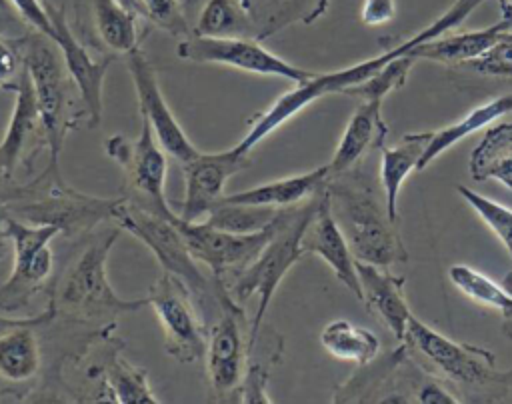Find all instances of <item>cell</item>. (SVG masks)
Segmentation results:
<instances>
[{
  "label": "cell",
  "instance_id": "1",
  "mask_svg": "<svg viewBox=\"0 0 512 404\" xmlns=\"http://www.w3.org/2000/svg\"><path fill=\"white\" fill-rule=\"evenodd\" d=\"M66 318L52 302L28 318L0 316V400H26L28 392H66L64 364L52 358L50 342Z\"/></svg>",
  "mask_w": 512,
  "mask_h": 404
},
{
  "label": "cell",
  "instance_id": "2",
  "mask_svg": "<svg viewBox=\"0 0 512 404\" xmlns=\"http://www.w3.org/2000/svg\"><path fill=\"white\" fill-rule=\"evenodd\" d=\"M332 214L342 228L356 260L388 268L408 260L406 246L390 220L386 198L374 186V178L358 166L326 180Z\"/></svg>",
  "mask_w": 512,
  "mask_h": 404
},
{
  "label": "cell",
  "instance_id": "3",
  "mask_svg": "<svg viewBox=\"0 0 512 404\" xmlns=\"http://www.w3.org/2000/svg\"><path fill=\"white\" fill-rule=\"evenodd\" d=\"M402 342L414 366L442 380L454 392L464 390L470 394L468 400H500L512 390V370H500L494 352L456 342L416 316H410Z\"/></svg>",
  "mask_w": 512,
  "mask_h": 404
},
{
  "label": "cell",
  "instance_id": "4",
  "mask_svg": "<svg viewBox=\"0 0 512 404\" xmlns=\"http://www.w3.org/2000/svg\"><path fill=\"white\" fill-rule=\"evenodd\" d=\"M122 232L120 226L98 232L74 258L62 278L50 284L48 302H52L60 316L82 324H102L148 306V298H120L108 280V256Z\"/></svg>",
  "mask_w": 512,
  "mask_h": 404
},
{
  "label": "cell",
  "instance_id": "5",
  "mask_svg": "<svg viewBox=\"0 0 512 404\" xmlns=\"http://www.w3.org/2000/svg\"><path fill=\"white\" fill-rule=\"evenodd\" d=\"M24 66L34 86L42 124L48 142V168L60 170V154L66 136L88 124V114L80 92L70 78L58 46L40 32L28 30L24 36Z\"/></svg>",
  "mask_w": 512,
  "mask_h": 404
},
{
  "label": "cell",
  "instance_id": "6",
  "mask_svg": "<svg viewBox=\"0 0 512 404\" xmlns=\"http://www.w3.org/2000/svg\"><path fill=\"white\" fill-rule=\"evenodd\" d=\"M322 190L298 206L284 208L280 212L278 226L262 252L254 258L250 266H246L226 284L232 298L240 304L252 296L258 298L256 314L250 320V352L258 340L264 316L280 282L290 272V268L304 256L302 234L320 202Z\"/></svg>",
  "mask_w": 512,
  "mask_h": 404
},
{
  "label": "cell",
  "instance_id": "7",
  "mask_svg": "<svg viewBox=\"0 0 512 404\" xmlns=\"http://www.w3.org/2000/svg\"><path fill=\"white\" fill-rule=\"evenodd\" d=\"M122 196L102 198L80 192L68 186L60 170L44 168L32 180V194L16 204H10L8 214L30 222L54 226L60 234L74 238L86 234L104 222H114Z\"/></svg>",
  "mask_w": 512,
  "mask_h": 404
},
{
  "label": "cell",
  "instance_id": "8",
  "mask_svg": "<svg viewBox=\"0 0 512 404\" xmlns=\"http://www.w3.org/2000/svg\"><path fill=\"white\" fill-rule=\"evenodd\" d=\"M176 216L166 218V216L142 210L130 204L122 196L118 210L114 214V222L124 232L140 240L154 254V258L162 266V272H168L178 280H182L198 304L208 306L212 302L218 308L216 282L214 278H208L200 270L198 260L188 250L186 240L174 222Z\"/></svg>",
  "mask_w": 512,
  "mask_h": 404
},
{
  "label": "cell",
  "instance_id": "9",
  "mask_svg": "<svg viewBox=\"0 0 512 404\" xmlns=\"http://www.w3.org/2000/svg\"><path fill=\"white\" fill-rule=\"evenodd\" d=\"M400 54H406V48L402 44H398L396 48L376 58H370L340 70H332V72H322V74L314 72L308 80L296 82L290 90L280 94L264 112L254 116L252 124L248 126L246 134L238 140L234 150L240 154H250L252 148H256L262 140H266L274 130L284 126L290 118L300 114L306 106H310L312 102L328 94H336V92L344 94V90L364 82L366 78L376 74L388 60Z\"/></svg>",
  "mask_w": 512,
  "mask_h": 404
},
{
  "label": "cell",
  "instance_id": "10",
  "mask_svg": "<svg viewBox=\"0 0 512 404\" xmlns=\"http://www.w3.org/2000/svg\"><path fill=\"white\" fill-rule=\"evenodd\" d=\"M4 234L14 250V264L8 280L0 286V310L16 314L48 290L54 272V252L50 242L60 234L54 226L30 224L6 212Z\"/></svg>",
  "mask_w": 512,
  "mask_h": 404
},
{
  "label": "cell",
  "instance_id": "11",
  "mask_svg": "<svg viewBox=\"0 0 512 404\" xmlns=\"http://www.w3.org/2000/svg\"><path fill=\"white\" fill-rule=\"evenodd\" d=\"M104 152L122 168V196L130 204L166 218L176 216L166 198L168 154L154 138L148 122L142 120L140 134L136 138H128L124 134L108 136Z\"/></svg>",
  "mask_w": 512,
  "mask_h": 404
},
{
  "label": "cell",
  "instance_id": "12",
  "mask_svg": "<svg viewBox=\"0 0 512 404\" xmlns=\"http://www.w3.org/2000/svg\"><path fill=\"white\" fill-rule=\"evenodd\" d=\"M218 318L208 328L206 340V378L210 390L216 394L212 400H226L244 376L250 358V322L240 302H236L222 280H216Z\"/></svg>",
  "mask_w": 512,
  "mask_h": 404
},
{
  "label": "cell",
  "instance_id": "13",
  "mask_svg": "<svg viewBox=\"0 0 512 404\" xmlns=\"http://www.w3.org/2000/svg\"><path fill=\"white\" fill-rule=\"evenodd\" d=\"M176 56L196 64H218L258 76H274L292 84L308 80L314 72L300 68L270 52L256 36H198L178 40Z\"/></svg>",
  "mask_w": 512,
  "mask_h": 404
},
{
  "label": "cell",
  "instance_id": "14",
  "mask_svg": "<svg viewBox=\"0 0 512 404\" xmlns=\"http://www.w3.org/2000/svg\"><path fill=\"white\" fill-rule=\"evenodd\" d=\"M148 306H152L162 332L164 350L180 364H194L204 358L208 328L196 312V298L188 286L176 276L162 272L148 290Z\"/></svg>",
  "mask_w": 512,
  "mask_h": 404
},
{
  "label": "cell",
  "instance_id": "15",
  "mask_svg": "<svg viewBox=\"0 0 512 404\" xmlns=\"http://www.w3.org/2000/svg\"><path fill=\"white\" fill-rule=\"evenodd\" d=\"M278 220H280V214L270 226H266L260 232L236 234V232L218 230L206 224L204 220L188 222V220H182L180 216L174 218L192 256L210 268L212 278L222 280L224 284H228L236 274H240L246 266L254 262V258L262 252L266 242L272 238L278 226Z\"/></svg>",
  "mask_w": 512,
  "mask_h": 404
},
{
  "label": "cell",
  "instance_id": "16",
  "mask_svg": "<svg viewBox=\"0 0 512 404\" xmlns=\"http://www.w3.org/2000/svg\"><path fill=\"white\" fill-rule=\"evenodd\" d=\"M126 66L138 98L140 116L144 122H148L158 144L164 148L168 156L176 158L180 164L194 158L200 150L192 144V140L186 136L184 128L172 114L162 94L158 74L152 62L140 48H136L130 54H126Z\"/></svg>",
  "mask_w": 512,
  "mask_h": 404
},
{
  "label": "cell",
  "instance_id": "17",
  "mask_svg": "<svg viewBox=\"0 0 512 404\" xmlns=\"http://www.w3.org/2000/svg\"><path fill=\"white\" fill-rule=\"evenodd\" d=\"M44 4L52 22V42L58 46L64 66L80 92V98L88 114V126H98L104 108V78L110 64L118 56L106 54L104 58H94L88 46L82 44L72 32L66 18V10L48 0H44Z\"/></svg>",
  "mask_w": 512,
  "mask_h": 404
},
{
  "label": "cell",
  "instance_id": "18",
  "mask_svg": "<svg viewBox=\"0 0 512 404\" xmlns=\"http://www.w3.org/2000/svg\"><path fill=\"white\" fill-rule=\"evenodd\" d=\"M250 154H240L234 148L222 152H198L182 162L184 200L178 216L188 222L206 216L224 196V188L232 176L250 168Z\"/></svg>",
  "mask_w": 512,
  "mask_h": 404
},
{
  "label": "cell",
  "instance_id": "19",
  "mask_svg": "<svg viewBox=\"0 0 512 404\" xmlns=\"http://www.w3.org/2000/svg\"><path fill=\"white\" fill-rule=\"evenodd\" d=\"M8 90L14 92V108L0 140V168L14 178L20 166L32 164L40 148H48V142L26 66Z\"/></svg>",
  "mask_w": 512,
  "mask_h": 404
},
{
  "label": "cell",
  "instance_id": "20",
  "mask_svg": "<svg viewBox=\"0 0 512 404\" xmlns=\"http://www.w3.org/2000/svg\"><path fill=\"white\" fill-rule=\"evenodd\" d=\"M302 250L304 254H316L320 256L336 274V278L358 298L362 300V286L356 272V258L350 250V244L338 226L330 196L326 192V186L320 194V202L302 234Z\"/></svg>",
  "mask_w": 512,
  "mask_h": 404
},
{
  "label": "cell",
  "instance_id": "21",
  "mask_svg": "<svg viewBox=\"0 0 512 404\" xmlns=\"http://www.w3.org/2000/svg\"><path fill=\"white\" fill-rule=\"evenodd\" d=\"M388 126L382 118V100H360L350 116L328 166V178L356 168L366 154L382 150Z\"/></svg>",
  "mask_w": 512,
  "mask_h": 404
},
{
  "label": "cell",
  "instance_id": "22",
  "mask_svg": "<svg viewBox=\"0 0 512 404\" xmlns=\"http://www.w3.org/2000/svg\"><path fill=\"white\" fill-rule=\"evenodd\" d=\"M356 272L362 286V302L380 316L398 342L404 340L412 316L404 296V278L390 274L386 268L356 260Z\"/></svg>",
  "mask_w": 512,
  "mask_h": 404
},
{
  "label": "cell",
  "instance_id": "23",
  "mask_svg": "<svg viewBox=\"0 0 512 404\" xmlns=\"http://www.w3.org/2000/svg\"><path fill=\"white\" fill-rule=\"evenodd\" d=\"M118 348H122V342L110 348L106 360L88 370L90 378L100 380V390L104 392L100 400L118 404H160L162 400L154 394L148 372L128 362Z\"/></svg>",
  "mask_w": 512,
  "mask_h": 404
},
{
  "label": "cell",
  "instance_id": "24",
  "mask_svg": "<svg viewBox=\"0 0 512 404\" xmlns=\"http://www.w3.org/2000/svg\"><path fill=\"white\" fill-rule=\"evenodd\" d=\"M506 32H512V20L502 16L500 22L482 30H468L448 36L442 34L438 38L418 42L408 50V54L416 60L422 58L442 64H464L490 50Z\"/></svg>",
  "mask_w": 512,
  "mask_h": 404
},
{
  "label": "cell",
  "instance_id": "25",
  "mask_svg": "<svg viewBox=\"0 0 512 404\" xmlns=\"http://www.w3.org/2000/svg\"><path fill=\"white\" fill-rule=\"evenodd\" d=\"M328 180V166H318L314 170L292 174L286 178L262 182L258 186L224 194L220 202H240V204H256V206H270V208H292L314 194H318Z\"/></svg>",
  "mask_w": 512,
  "mask_h": 404
},
{
  "label": "cell",
  "instance_id": "26",
  "mask_svg": "<svg viewBox=\"0 0 512 404\" xmlns=\"http://www.w3.org/2000/svg\"><path fill=\"white\" fill-rule=\"evenodd\" d=\"M432 138L430 132H410L404 134L402 140L386 148L382 146V160H380V184L386 198V210L392 222H398V196L404 180L412 170H418L422 154Z\"/></svg>",
  "mask_w": 512,
  "mask_h": 404
},
{
  "label": "cell",
  "instance_id": "27",
  "mask_svg": "<svg viewBox=\"0 0 512 404\" xmlns=\"http://www.w3.org/2000/svg\"><path fill=\"white\" fill-rule=\"evenodd\" d=\"M470 176L476 182L496 180L512 190V122H498L484 130L470 154Z\"/></svg>",
  "mask_w": 512,
  "mask_h": 404
},
{
  "label": "cell",
  "instance_id": "28",
  "mask_svg": "<svg viewBox=\"0 0 512 404\" xmlns=\"http://www.w3.org/2000/svg\"><path fill=\"white\" fill-rule=\"evenodd\" d=\"M92 20L96 38L114 56H126L140 48L138 14L118 0H92Z\"/></svg>",
  "mask_w": 512,
  "mask_h": 404
},
{
  "label": "cell",
  "instance_id": "29",
  "mask_svg": "<svg viewBox=\"0 0 512 404\" xmlns=\"http://www.w3.org/2000/svg\"><path fill=\"white\" fill-rule=\"evenodd\" d=\"M510 112H512V92L488 100L486 104L470 110L458 122H452V124H448L440 130H432V138H430V142H428V146L422 154L418 170H424L432 160H436L444 150L452 148L462 138L470 136L472 132H476L480 128H486L496 118H500L504 114H510Z\"/></svg>",
  "mask_w": 512,
  "mask_h": 404
},
{
  "label": "cell",
  "instance_id": "30",
  "mask_svg": "<svg viewBox=\"0 0 512 404\" xmlns=\"http://www.w3.org/2000/svg\"><path fill=\"white\" fill-rule=\"evenodd\" d=\"M322 348L346 362H354L356 366L370 364L380 354V338L366 328H360L344 318L328 322L320 332Z\"/></svg>",
  "mask_w": 512,
  "mask_h": 404
},
{
  "label": "cell",
  "instance_id": "31",
  "mask_svg": "<svg viewBox=\"0 0 512 404\" xmlns=\"http://www.w3.org/2000/svg\"><path fill=\"white\" fill-rule=\"evenodd\" d=\"M406 358V346L400 342V346L380 362L374 358L370 364L358 366V372L334 390L332 402H372L374 392L390 388L396 370Z\"/></svg>",
  "mask_w": 512,
  "mask_h": 404
},
{
  "label": "cell",
  "instance_id": "32",
  "mask_svg": "<svg viewBox=\"0 0 512 404\" xmlns=\"http://www.w3.org/2000/svg\"><path fill=\"white\" fill-rule=\"evenodd\" d=\"M448 280L466 298L498 310L504 316V320H512V290L508 286L496 284L492 278L466 264L450 266Z\"/></svg>",
  "mask_w": 512,
  "mask_h": 404
},
{
  "label": "cell",
  "instance_id": "33",
  "mask_svg": "<svg viewBox=\"0 0 512 404\" xmlns=\"http://www.w3.org/2000/svg\"><path fill=\"white\" fill-rule=\"evenodd\" d=\"M192 34L198 36H256L254 24L240 0H206Z\"/></svg>",
  "mask_w": 512,
  "mask_h": 404
},
{
  "label": "cell",
  "instance_id": "34",
  "mask_svg": "<svg viewBox=\"0 0 512 404\" xmlns=\"http://www.w3.org/2000/svg\"><path fill=\"white\" fill-rule=\"evenodd\" d=\"M280 210L270 206L256 204H240V202H218L204 218L206 224L236 232V234H252L270 226L278 218Z\"/></svg>",
  "mask_w": 512,
  "mask_h": 404
},
{
  "label": "cell",
  "instance_id": "35",
  "mask_svg": "<svg viewBox=\"0 0 512 404\" xmlns=\"http://www.w3.org/2000/svg\"><path fill=\"white\" fill-rule=\"evenodd\" d=\"M414 62H416V58L410 56L408 52L400 54V56L388 60L376 74H372L364 82L344 90V94L360 98V100H384L392 90L400 88L406 82Z\"/></svg>",
  "mask_w": 512,
  "mask_h": 404
},
{
  "label": "cell",
  "instance_id": "36",
  "mask_svg": "<svg viewBox=\"0 0 512 404\" xmlns=\"http://www.w3.org/2000/svg\"><path fill=\"white\" fill-rule=\"evenodd\" d=\"M280 354H282V344L274 346L266 354V358H252L246 364L242 380L226 396L224 402H244V404H268V402H272L270 396L266 394V388H268V378H270L272 364L280 358Z\"/></svg>",
  "mask_w": 512,
  "mask_h": 404
},
{
  "label": "cell",
  "instance_id": "37",
  "mask_svg": "<svg viewBox=\"0 0 512 404\" xmlns=\"http://www.w3.org/2000/svg\"><path fill=\"white\" fill-rule=\"evenodd\" d=\"M458 194L464 198V202L488 224V228L500 238V242L506 246L510 258H512V210L500 202H494L478 192H474L468 186L458 184ZM506 286L512 290V272L506 278Z\"/></svg>",
  "mask_w": 512,
  "mask_h": 404
},
{
  "label": "cell",
  "instance_id": "38",
  "mask_svg": "<svg viewBox=\"0 0 512 404\" xmlns=\"http://www.w3.org/2000/svg\"><path fill=\"white\" fill-rule=\"evenodd\" d=\"M138 16L146 18L156 28L182 40L192 34L180 0H134Z\"/></svg>",
  "mask_w": 512,
  "mask_h": 404
},
{
  "label": "cell",
  "instance_id": "39",
  "mask_svg": "<svg viewBox=\"0 0 512 404\" xmlns=\"http://www.w3.org/2000/svg\"><path fill=\"white\" fill-rule=\"evenodd\" d=\"M468 70L482 74V76H506L512 78V42L510 40H498L490 50H486L482 56L464 62Z\"/></svg>",
  "mask_w": 512,
  "mask_h": 404
},
{
  "label": "cell",
  "instance_id": "40",
  "mask_svg": "<svg viewBox=\"0 0 512 404\" xmlns=\"http://www.w3.org/2000/svg\"><path fill=\"white\" fill-rule=\"evenodd\" d=\"M24 36L26 32L20 36L0 34V88L4 90L24 70Z\"/></svg>",
  "mask_w": 512,
  "mask_h": 404
},
{
  "label": "cell",
  "instance_id": "41",
  "mask_svg": "<svg viewBox=\"0 0 512 404\" xmlns=\"http://www.w3.org/2000/svg\"><path fill=\"white\" fill-rule=\"evenodd\" d=\"M410 390H414L412 402H418V404H458V402H462L460 396H456L450 386H446L442 380H438L430 374H426V378H422L420 382L410 384Z\"/></svg>",
  "mask_w": 512,
  "mask_h": 404
},
{
  "label": "cell",
  "instance_id": "42",
  "mask_svg": "<svg viewBox=\"0 0 512 404\" xmlns=\"http://www.w3.org/2000/svg\"><path fill=\"white\" fill-rule=\"evenodd\" d=\"M8 2L12 4V8L18 12V16L24 20V24L30 30L40 32L52 40V22H50L44 0H8Z\"/></svg>",
  "mask_w": 512,
  "mask_h": 404
},
{
  "label": "cell",
  "instance_id": "43",
  "mask_svg": "<svg viewBox=\"0 0 512 404\" xmlns=\"http://www.w3.org/2000/svg\"><path fill=\"white\" fill-rule=\"evenodd\" d=\"M30 194L32 182H18L0 168V210H6L10 204L26 200Z\"/></svg>",
  "mask_w": 512,
  "mask_h": 404
},
{
  "label": "cell",
  "instance_id": "44",
  "mask_svg": "<svg viewBox=\"0 0 512 404\" xmlns=\"http://www.w3.org/2000/svg\"><path fill=\"white\" fill-rule=\"evenodd\" d=\"M396 16V2L394 0H364L360 18L368 26H380Z\"/></svg>",
  "mask_w": 512,
  "mask_h": 404
},
{
  "label": "cell",
  "instance_id": "45",
  "mask_svg": "<svg viewBox=\"0 0 512 404\" xmlns=\"http://www.w3.org/2000/svg\"><path fill=\"white\" fill-rule=\"evenodd\" d=\"M22 18L8 0H0V34H12L22 28Z\"/></svg>",
  "mask_w": 512,
  "mask_h": 404
},
{
  "label": "cell",
  "instance_id": "46",
  "mask_svg": "<svg viewBox=\"0 0 512 404\" xmlns=\"http://www.w3.org/2000/svg\"><path fill=\"white\" fill-rule=\"evenodd\" d=\"M6 212H8V210H0V258L4 256V252H6V242H8V238H6V234H4V218H6Z\"/></svg>",
  "mask_w": 512,
  "mask_h": 404
},
{
  "label": "cell",
  "instance_id": "47",
  "mask_svg": "<svg viewBox=\"0 0 512 404\" xmlns=\"http://www.w3.org/2000/svg\"><path fill=\"white\" fill-rule=\"evenodd\" d=\"M498 4H500V10H502V16L512 20V0H498Z\"/></svg>",
  "mask_w": 512,
  "mask_h": 404
},
{
  "label": "cell",
  "instance_id": "48",
  "mask_svg": "<svg viewBox=\"0 0 512 404\" xmlns=\"http://www.w3.org/2000/svg\"><path fill=\"white\" fill-rule=\"evenodd\" d=\"M122 6H126V8H130L132 12H136V2L134 0H118ZM138 14V12H136Z\"/></svg>",
  "mask_w": 512,
  "mask_h": 404
},
{
  "label": "cell",
  "instance_id": "49",
  "mask_svg": "<svg viewBox=\"0 0 512 404\" xmlns=\"http://www.w3.org/2000/svg\"><path fill=\"white\" fill-rule=\"evenodd\" d=\"M504 332L508 338H512V320H506V326H504Z\"/></svg>",
  "mask_w": 512,
  "mask_h": 404
},
{
  "label": "cell",
  "instance_id": "50",
  "mask_svg": "<svg viewBox=\"0 0 512 404\" xmlns=\"http://www.w3.org/2000/svg\"><path fill=\"white\" fill-rule=\"evenodd\" d=\"M502 38H504V40H510V42H512V32H506V34H504Z\"/></svg>",
  "mask_w": 512,
  "mask_h": 404
}]
</instances>
